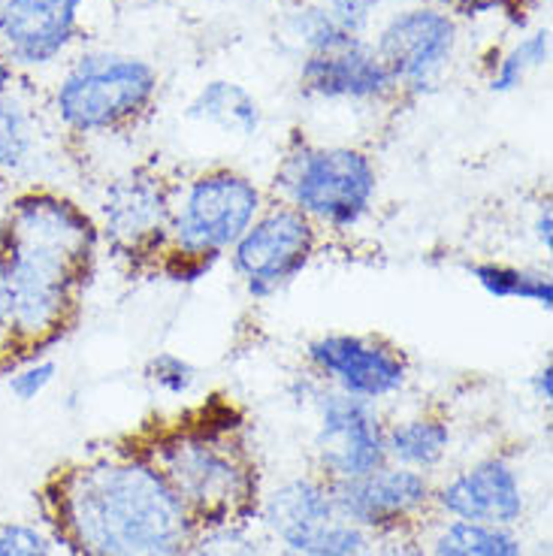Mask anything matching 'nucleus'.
Instances as JSON below:
<instances>
[{"label": "nucleus", "instance_id": "7", "mask_svg": "<svg viewBox=\"0 0 553 556\" xmlns=\"http://www.w3.org/2000/svg\"><path fill=\"white\" fill-rule=\"evenodd\" d=\"M321 233L315 224L288 203L269 200L249 230L239 237L227 261L242 291L266 303L285 293L318 257Z\"/></svg>", "mask_w": 553, "mask_h": 556}, {"label": "nucleus", "instance_id": "3", "mask_svg": "<svg viewBox=\"0 0 553 556\" xmlns=\"http://www.w3.org/2000/svg\"><path fill=\"white\" fill-rule=\"evenodd\" d=\"M142 451L176 490L197 527L251 523L257 517V466L230 427L209 420L173 427Z\"/></svg>", "mask_w": 553, "mask_h": 556}, {"label": "nucleus", "instance_id": "8", "mask_svg": "<svg viewBox=\"0 0 553 556\" xmlns=\"http://www.w3.org/2000/svg\"><path fill=\"white\" fill-rule=\"evenodd\" d=\"M169 208L173 181L152 167H134L106 181L100 194L98 222L100 245L134 266L152 264L169 249Z\"/></svg>", "mask_w": 553, "mask_h": 556}, {"label": "nucleus", "instance_id": "30", "mask_svg": "<svg viewBox=\"0 0 553 556\" xmlns=\"http://www.w3.org/2000/svg\"><path fill=\"white\" fill-rule=\"evenodd\" d=\"M442 7L444 13H451L454 18H478V15L502 13L512 15L514 22L524 28L526 22L520 18V10H524V0H436Z\"/></svg>", "mask_w": 553, "mask_h": 556}, {"label": "nucleus", "instance_id": "23", "mask_svg": "<svg viewBox=\"0 0 553 556\" xmlns=\"http://www.w3.org/2000/svg\"><path fill=\"white\" fill-rule=\"evenodd\" d=\"M285 34L303 55H321V52H332L351 40H363V37H348L318 0L293 7L285 18Z\"/></svg>", "mask_w": 553, "mask_h": 556}, {"label": "nucleus", "instance_id": "21", "mask_svg": "<svg viewBox=\"0 0 553 556\" xmlns=\"http://www.w3.org/2000/svg\"><path fill=\"white\" fill-rule=\"evenodd\" d=\"M432 556H526L524 539L508 527L444 520L432 535Z\"/></svg>", "mask_w": 553, "mask_h": 556}, {"label": "nucleus", "instance_id": "15", "mask_svg": "<svg viewBox=\"0 0 553 556\" xmlns=\"http://www.w3.org/2000/svg\"><path fill=\"white\" fill-rule=\"evenodd\" d=\"M297 85L305 98L354 106H373L400 94L385 61L366 37L345 42L332 52L303 55L297 70Z\"/></svg>", "mask_w": 553, "mask_h": 556}, {"label": "nucleus", "instance_id": "33", "mask_svg": "<svg viewBox=\"0 0 553 556\" xmlns=\"http://www.w3.org/2000/svg\"><path fill=\"white\" fill-rule=\"evenodd\" d=\"M18 76H22V70L15 67L13 61L0 52V94H15V88H18Z\"/></svg>", "mask_w": 553, "mask_h": 556}, {"label": "nucleus", "instance_id": "20", "mask_svg": "<svg viewBox=\"0 0 553 556\" xmlns=\"http://www.w3.org/2000/svg\"><path fill=\"white\" fill-rule=\"evenodd\" d=\"M40 154V122L25 100L0 94V176H18Z\"/></svg>", "mask_w": 553, "mask_h": 556}, {"label": "nucleus", "instance_id": "1", "mask_svg": "<svg viewBox=\"0 0 553 556\" xmlns=\"http://www.w3.org/2000/svg\"><path fill=\"white\" fill-rule=\"evenodd\" d=\"M100 254L98 222L58 188L28 185L0 215V345L40 348L67 330Z\"/></svg>", "mask_w": 553, "mask_h": 556}, {"label": "nucleus", "instance_id": "12", "mask_svg": "<svg viewBox=\"0 0 553 556\" xmlns=\"http://www.w3.org/2000/svg\"><path fill=\"white\" fill-rule=\"evenodd\" d=\"M432 475L385 463L363 478L332 484V500L342 520L378 539L400 529H415L417 520L432 508Z\"/></svg>", "mask_w": 553, "mask_h": 556}, {"label": "nucleus", "instance_id": "9", "mask_svg": "<svg viewBox=\"0 0 553 556\" xmlns=\"http://www.w3.org/2000/svg\"><path fill=\"white\" fill-rule=\"evenodd\" d=\"M303 361L324 388L373 405L400 400L412 384L409 354L385 336L330 330L305 342Z\"/></svg>", "mask_w": 553, "mask_h": 556}, {"label": "nucleus", "instance_id": "32", "mask_svg": "<svg viewBox=\"0 0 553 556\" xmlns=\"http://www.w3.org/2000/svg\"><path fill=\"white\" fill-rule=\"evenodd\" d=\"M529 390H532V396H536V403L541 405H551L553 400V363L551 361H544L529 376Z\"/></svg>", "mask_w": 553, "mask_h": 556}, {"label": "nucleus", "instance_id": "2", "mask_svg": "<svg viewBox=\"0 0 553 556\" xmlns=\"http://www.w3.org/2000/svg\"><path fill=\"white\" fill-rule=\"evenodd\" d=\"M46 502L76 556H181L197 529L146 451H112L70 466Z\"/></svg>", "mask_w": 553, "mask_h": 556}, {"label": "nucleus", "instance_id": "22", "mask_svg": "<svg viewBox=\"0 0 553 556\" xmlns=\"http://www.w3.org/2000/svg\"><path fill=\"white\" fill-rule=\"evenodd\" d=\"M548 61H551V28L539 25V28L524 30V37H517L490 64L487 85L493 94H514L517 88H524L529 73L548 67Z\"/></svg>", "mask_w": 553, "mask_h": 556}, {"label": "nucleus", "instance_id": "26", "mask_svg": "<svg viewBox=\"0 0 553 556\" xmlns=\"http://www.w3.org/2000/svg\"><path fill=\"white\" fill-rule=\"evenodd\" d=\"M146 381L158 393L181 400V396H188L197 388L200 372H197L194 363L188 361V357H181V354H176V351H158L146 363Z\"/></svg>", "mask_w": 553, "mask_h": 556}, {"label": "nucleus", "instance_id": "27", "mask_svg": "<svg viewBox=\"0 0 553 556\" xmlns=\"http://www.w3.org/2000/svg\"><path fill=\"white\" fill-rule=\"evenodd\" d=\"M58 361L46 354H30L25 361H18L7 372V390L13 393L18 403H34L40 400L46 390L55 384Z\"/></svg>", "mask_w": 553, "mask_h": 556}, {"label": "nucleus", "instance_id": "18", "mask_svg": "<svg viewBox=\"0 0 553 556\" xmlns=\"http://www.w3.org/2000/svg\"><path fill=\"white\" fill-rule=\"evenodd\" d=\"M185 115L224 137L254 139L263 130V103L254 91L234 79H209L188 100Z\"/></svg>", "mask_w": 553, "mask_h": 556}, {"label": "nucleus", "instance_id": "31", "mask_svg": "<svg viewBox=\"0 0 553 556\" xmlns=\"http://www.w3.org/2000/svg\"><path fill=\"white\" fill-rule=\"evenodd\" d=\"M529 233H532L536 245H539L544 254H551L553 251V208L548 200H544V203H539V206H536V212H532Z\"/></svg>", "mask_w": 553, "mask_h": 556}, {"label": "nucleus", "instance_id": "29", "mask_svg": "<svg viewBox=\"0 0 553 556\" xmlns=\"http://www.w3.org/2000/svg\"><path fill=\"white\" fill-rule=\"evenodd\" d=\"M318 3L336 18V25L345 30L348 37H366L375 15L381 10V0H318Z\"/></svg>", "mask_w": 553, "mask_h": 556}, {"label": "nucleus", "instance_id": "19", "mask_svg": "<svg viewBox=\"0 0 553 556\" xmlns=\"http://www.w3.org/2000/svg\"><path fill=\"white\" fill-rule=\"evenodd\" d=\"M469 276L490 300L529 303L544 312L553 308V278L548 269L502 264V261H478L469 266Z\"/></svg>", "mask_w": 553, "mask_h": 556}, {"label": "nucleus", "instance_id": "5", "mask_svg": "<svg viewBox=\"0 0 553 556\" xmlns=\"http://www.w3.org/2000/svg\"><path fill=\"white\" fill-rule=\"evenodd\" d=\"M161 91V73L149 58L91 49L70 61L49 94L58 127L76 139L112 137L137 127Z\"/></svg>", "mask_w": 553, "mask_h": 556}, {"label": "nucleus", "instance_id": "11", "mask_svg": "<svg viewBox=\"0 0 553 556\" xmlns=\"http://www.w3.org/2000/svg\"><path fill=\"white\" fill-rule=\"evenodd\" d=\"M315 415L312 454L321 478L330 484L363 478L388 463L385 415L373 403L324 388L309 408Z\"/></svg>", "mask_w": 553, "mask_h": 556}, {"label": "nucleus", "instance_id": "17", "mask_svg": "<svg viewBox=\"0 0 553 556\" xmlns=\"http://www.w3.org/2000/svg\"><path fill=\"white\" fill-rule=\"evenodd\" d=\"M454 447V427L442 412H412L385 424L388 463L432 475Z\"/></svg>", "mask_w": 553, "mask_h": 556}, {"label": "nucleus", "instance_id": "16", "mask_svg": "<svg viewBox=\"0 0 553 556\" xmlns=\"http://www.w3.org/2000/svg\"><path fill=\"white\" fill-rule=\"evenodd\" d=\"M257 517L281 551L309 547L339 520L332 484L321 475L288 478L276 490L261 496Z\"/></svg>", "mask_w": 553, "mask_h": 556}, {"label": "nucleus", "instance_id": "6", "mask_svg": "<svg viewBox=\"0 0 553 556\" xmlns=\"http://www.w3.org/2000/svg\"><path fill=\"white\" fill-rule=\"evenodd\" d=\"M269 197L261 181L236 167H206L173 181L166 254L218 264L261 215Z\"/></svg>", "mask_w": 553, "mask_h": 556}, {"label": "nucleus", "instance_id": "4", "mask_svg": "<svg viewBox=\"0 0 553 556\" xmlns=\"http://www.w3.org/2000/svg\"><path fill=\"white\" fill-rule=\"evenodd\" d=\"M273 194L321 233H351L373 218L381 173L366 149L297 137L278 161Z\"/></svg>", "mask_w": 553, "mask_h": 556}, {"label": "nucleus", "instance_id": "25", "mask_svg": "<svg viewBox=\"0 0 553 556\" xmlns=\"http://www.w3.org/2000/svg\"><path fill=\"white\" fill-rule=\"evenodd\" d=\"M281 556H378V542L366 529L339 517L318 542L300 547V551H281Z\"/></svg>", "mask_w": 553, "mask_h": 556}, {"label": "nucleus", "instance_id": "24", "mask_svg": "<svg viewBox=\"0 0 553 556\" xmlns=\"http://www.w3.org/2000/svg\"><path fill=\"white\" fill-rule=\"evenodd\" d=\"M181 556H266V544L251 523L197 527Z\"/></svg>", "mask_w": 553, "mask_h": 556}, {"label": "nucleus", "instance_id": "13", "mask_svg": "<svg viewBox=\"0 0 553 556\" xmlns=\"http://www.w3.org/2000/svg\"><path fill=\"white\" fill-rule=\"evenodd\" d=\"M432 508L448 520L514 529L526 515L524 478L512 459L490 454L432 486Z\"/></svg>", "mask_w": 553, "mask_h": 556}, {"label": "nucleus", "instance_id": "10", "mask_svg": "<svg viewBox=\"0 0 553 556\" xmlns=\"http://www.w3.org/2000/svg\"><path fill=\"white\" fill-rule=\"evenodd\" d=\"M369 42L393 76L397 91L424 98L454 64L460 25L439 3H415L390 13Z\"/></svg>", "mask_w": 553, "mask_h": 556}, {"label": "nucleus", "instance_id": "28", "mask_svg": "<svg viewBox=\"0 0 553 556\" xmlns=\"http://www.w3.org/2000/svg\"><path fill=\"white\" fill-rule=\"evenodd\" d=\"M0 556H55L52 539L34 523L0 520Z\"/></svg>", "mask_w": 553, "mask_h": 556}, {"label": "nucleus", "instance_id": "14", "mask_svg": "<svg viewBox=\"0 0 553 556\" xmlns=\"http://www.w3.org/2000/svg\"><path fill=\"white\" fill-rule=\"evenodd\" d=\"M88 0H0V52L18 70L55 67L83 34Z\"/></svg>", "mask_w": 553, "mask_h": 556}]
</instances>
